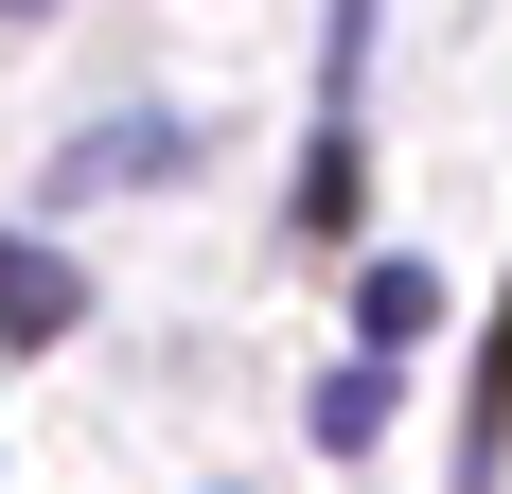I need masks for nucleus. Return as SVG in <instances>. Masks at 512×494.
<instances>
[{"instance_id": "2", "label": "nucleus", "mask_w": 512, "mask_h": 494, "mask_svg": "<svg viewBox=\"0 0 512 494\" xmlns=\"http://www.w3.org/2000/svg\"><path fill=\"white\" fill-rule=\"evenodd\" d=\"M124 177H195V124H106V142H71V195H124Z\"/></svg>"}, {"instance_id": "3", "label": "nucleus", "mask_w": 512, "mask_h": 494, "mask_svg": "<svg viewBox=\"0 0 512 494\" xmlns=\"http://www.w3.org/2000/svg\"><path fill=\"white\" fill-rule=\"evenodd\" d=\"M354 336L371 353H424V336H442V283H424V265H371V283H354Z\"/></svg>"}, {"instance_id": "4", "label": "nucleus", "mask_w": 512, "mask_h": 494, "mask_svg": "<svg viewBox=\"0 0 512 494\" xmlns=\"http://www.w3.org/2000/svg\"><path fill=\"white\" fill-rule=\"evenodd\" d=\"M318 442H336V459H371V442H389V353H354V371L318 389Z\"/></svg>"}, {"instance_id": "6", "label": "nucleus", "mask_w": 512, "mask_h": 494, "mask_svg": "<svg viewBox=\"0 0 512 494\" xmlns=\"http://www.w3.org/2000/svg\"><path fill=\"white\" fill-rule=\"evenodd\" d=\"M0 18H36V0H0Z\"/></svg>"}, {"instance_id": "5", "label": "nucleus", "mask_w": 512, "mask_h": 494, "mask_svg": "<svg viewBox=\"0 0 512 494\" xmlns=\"http://www.w3.org/2000/svg\"><path fill=\"white\" fill-rule=\"evenodd\" d=\"M512 442V300H495V353H477V459Z\"/></svg>"}, {"instance_id": "1", "label": "nucleus", "mask_w": 512, "mask_h": 494, "mask_svg": "<svg viewBox=\"0 0 512 494\" xmlns=\"http://www.w3.org/2000/svg\"><path fill=\"white\" fill-rule=\"evenodd\" d=\"M71 318H89V265H71V247H18V230H0V353H53Z\"/></svg>"}]
</instances>
